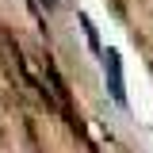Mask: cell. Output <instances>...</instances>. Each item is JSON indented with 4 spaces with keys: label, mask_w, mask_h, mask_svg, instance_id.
Masks as SVG:
<instances>
[{
    "label": "cell",
    "mask_w": 153,
    "mask_h": 153,
    "mask_svg": "<svg viewBox=\"0 0 153 153\" xmlns=\"http://www.w3.org/2000/svg\"><path fill=\"white\" fill-rule=\"evenodd\" d=\"M103 76H107V92L119 107H126V88H123V65L115 50H103Z\"/></svg>",
    "instance_id": "1"
},
{
    "label": "cell",
    "mask_w": 153,
    "mask_h": 153,
    "mask_svg": "<svg viewBox=\"0 0 153 153\" xmlns=\"http://www.w3.org/2000/svg\"><path fill=\"white\" fill-rule=\"evenodd\" d=\"M42 4H46V8H54V4H57V0H42Z\"/></svg>",
    "instance_id": "2"
}]
</instances>
